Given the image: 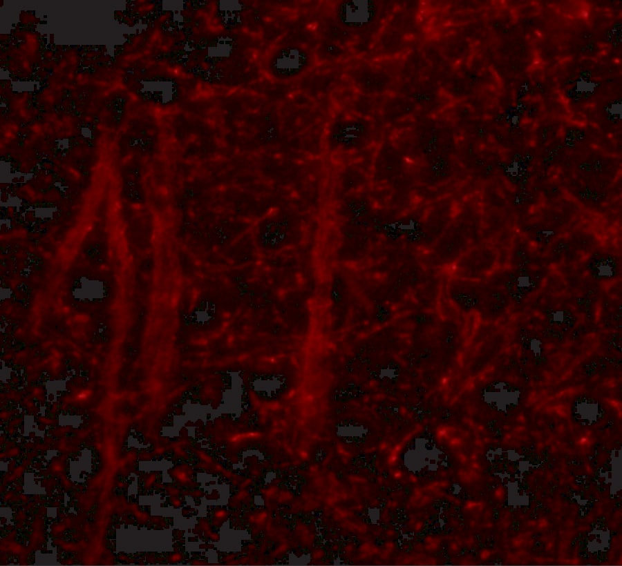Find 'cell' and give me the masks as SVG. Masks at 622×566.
I'll use <instances>...</instances> for the list:
<instances>
[{"label": "cell", "instance_id": "1", "mask_svg": "<svg viewBox=\"0 0 622 566\" xmlns=\"http://www.w3.org/2000/svg\"><path fill=\"white\" fill-rule=\"evenodd\" d=\"M254 246L262 254L272 255L296 246L304 235L301 215L287 206H276L258 219L251 228Z\"/></svg>", "mask_w": 622, "mask_h": 566}, {"label": "cell", "instance_id": "2", "mask_svg": "<svg viewBox=\"0 0 622 566\" xmlns=\"http://www.w3.org/2000/svg\"><path fill=\"white\" fill-rule=\"evenodd\" d=\"M316 50L299 41H285L274 46L264 59V69L274 81L288 84L298 81L316 66Z\"/></svg>", "mask_w": 622, "mask_h": 566}, {"label": "cell", "instance_id": "3", "mask_svg": "<svg viewBox=\"0 0 622 566\" xmlns=\"http://www.w3.org/2000/svg\"><path fill=\"white\" fill-rule=\"evenodd\" d=\"M373 128L367 119L337 112L324 131V146L331 154L348 153L361 149L372 138Z\"/></svg>", "mask_w": 622, "mask_h": 566}, {"label": "cell", "instance_id": "4", "mask_svg": "<svg viewBox=\"0 0 622 566\" xmlns=\"http://www.w3.org/2000/svg\"><path fill=\"white\" fill-rule=\"evenodd\" d=\"M380 9L374 1H337L330 7V19L343 30L361 32L377 21Z\"/></svg>", "mask_w": 622, "mask_h": 566}, {"label": "cell", "instance_id": "5", "mask_svg": "<svg viewBox=\"0 0 622 566\" xmlns=\"http://www.w3.org/2000/svg\"><path fill=\"white\" fill-rule=\"evenodd\" d=\"M346 75L357 89L366 94L384 91L389 82L388 77L384 70L368 62L349 66L346 70Z\"/></svg>", "mask_w": 622, "mask_h": 566}, {"label": "cell", "instance_id": "6", "mask_svg": "<svg viewBox=\"0 0 622 566\" xmlns=\"http://www.w3.org/2000/svg\"><path fill=\"white\" fill-rule=\"evenodd\" d=\"M448 293L460 308L464 311L477 310L483 311L486 295H483L469 282L461 277H453L448 284Z\"/></svg>", "mask_w": 622, "mask_h": 566}, {"label": "cell", "instance_id": "7", "mask_svg": "<svg viewBox=\"0 0 622 566\" xmlns=\"http://www.w3.org/2000/svg\"><path fill=\"white\" fill-rule=\"evenodd\" d=\"M453 166L451 160L444 157H434L426 161L420 170L422 183L434 186L447 181L453 175Z\"/></svg>", "mask_w": 622, "mask_h": 566}]
</instances>
